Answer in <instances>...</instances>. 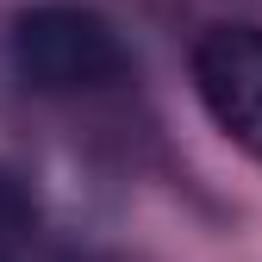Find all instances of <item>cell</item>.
Instances as JSON below:
<instances>
[{
	"instance_id": "cell-1",
	"label": "cell",
	"mask_w": 262,
	"mask_h": 262,
	"mask_svg": "<svg viewBox=\"0 0 262 262\" xmlns=\"http://www.w3.org/2000/svg\"><path fill=\"white\" fill-rule=\"evenodd\" d=\"M13 69L38 94H94L125 81L131 56L100 13L50 0V7H31L13 19Z\"/></svg>"
},
{
	"instance_id": "cell-3",
	"label": "cell",
	"mask_w": 262,
	"mask_h": 262,
	"mask_svg": "<svg viewBox=\"0 0 262 262\" xmlns=\"http://www.w3.org/2000/svg\"><path fill=\"white\" fill-rule=\"evenodd\" d=\"M31 193L19 187V175L0 169V262H19L25 244H31Z\"/></svg>"
},
{
	"instance_id": "cell-2",
	"label": "cell",
	"mask_w": 262,
	"mask_h": 262,
	"mask_svg": "<svg viewBox=\"0 0 262 262\" xmlns=\"http://www.w3.org/2000/svg\"><path fill=\"white\" fill-rule=\"evenodd\" d=\"M193 88L225 138L262 156V25H212L193 50Z\"/></svg>"
}]
</instances>
